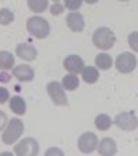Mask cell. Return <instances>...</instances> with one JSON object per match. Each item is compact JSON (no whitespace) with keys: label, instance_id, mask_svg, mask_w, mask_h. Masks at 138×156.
<instances>
[{"label":"cell","instance_id":"obj_31","mask_svg":"<svg viewBox=\"0 0 138 156\" xmlns=\"http://www.w3.org/2000/svg\"><path fill=\"white\" fill-rule=\"evenodd\" d=\"M118 2H129V0H118Z\"/></svg>","mask_w":138,"mask_h":156},{"label":"cell","instance_id":"obj_1","mask_svg":"<svg viewBox=\"0 0 138 156\" xmlns=\"http://www.w3.org/2000/svg\"><path fill=\"white\" fill-rule=\"evenodd\" d=\"M27 29L33 37L36 39H44L50 35V24L47 20H44L43 17H30L27 22Z\"/></svg>","mask_w":138,"mask_h":156},{"label":"cell","instance_id":"obj_23","mask_svg":"<svg viewBox=\"0 0 138 156\" xmlns=\"http://www.w3.org/2000/svg\"><path fill=\"white\" fill-rule=\"evenodd\" d=\"M129 46L131 47V50L138 53V32H133L129 35Z\"/></svg>","mask_w":138,"mask_h":156},{"label":"cell","instance_id":"obj_21","mask_svg":"<svg viewBox=\"0 0 138 156\" xmlns=\"http://www.w3.org/2000/svg\"><path fill=\"white\" fill-rule=\"evenodd\" d=\"M14 21V12L9 9H2L0 10V24L2 25H9Z\"/></svg>","mask_w":138,"mask_h":156},{"label":"cell","instance_id":"obj_28","mask_svg":"<svg viewBox=\"0 0 138 156\" xmlns=\"http://www.w3.org/2000/svg\"><path fill=\"white\" fill-rule=\"evenodd\" d=\"M0 82H2V83H7V82H10V75L3 73V72H2V75H0Z\"/></svg>","mask_w":138,"mask_h":156},{"label":"cell","instance_id":"obj_15","mask_svg":"<svg viewBox=\"0 0 138 156\" xmlns=\"http://www.w3.org/2000/svg\"><path fill=\"white\" fill-rule=\"evenodd\" d=\"M82 77L86 83L94 84V83L100 79V73H98L97 68H94V66H84L82 71Z\"/></svg>","mask_w":138,"mask_h":156},{"label":"cell","instance_id":"obj_8","mask_svg":"<svg viewBox=\"0 0 138 156\" xmlns=\"http://www.w3.org/2000/svg\"><path fill=\"white\" fill-rule=\"evenodd\" d=\"M77 147H79V151L83 153H91L94 152L98 147V140H97V136L94 133H84L82 134L77 141Z\"/></svg>","mask_w":138,"mask_h":156},{"label":"cell","instance_id":"obj_9","mask_svg":"<svg viewBox=\"0 0 138 156\" xmlns=\"http://www.w3.org/2000/svg\"><path fill=\"white\" fill-rule=\"evenodd\" d=\"M64 68L66 69L69 73H82L83 68H84V61H83L82 57L79 55H68L64 59Z\"/></svg>","mask_w":138,"mask_h":156},{"label":"cell","instance_id":"obj_20","mask_svg":"<svg viewBox=\"0 0 138 156\" xmlns=\"http://www.w3.org/2000/svg\"><path fill=\"white\" fill-rule=\"evenodd\" d=\"M28 7L33 12H44L48 7V0H28Z\"/></svg>","mask_w":138,"mask_h":156},{"label":"cell","instance_id":"obj_2","mask_svg":"<svg viewBox=\"0 0 138 156\" xmlns=\"http://www.w3.org/2000/svg\"><path fill=\"white\" fill-rule=\"evenodd\" d=\"M116 37H115V33L112 32L109 28L101 27L93 35V43L97 48L100 50H111L113 47Z\"/></svg>","mask_w":138,"mask_h":156},{"label":"cell","instance_id":"obj_14","mask_svg":"<svg viewBox=\"0 0 138 156\" xmlns=\"http://www.w3.org/2000/svg\"><path fill=\"white\" fill-rule=\"evenodd\" d=\"M10 109L15 115H25V112H27V102H25V100L22 97L15 95V97L10 98Z\"/></svg>","mask_w":138,"mask_h":156},{"label":"cell","instance_id":"obj_4","mask_svg":"<svg viewBox=\"0 0 138 156\" xmlns=\"http://www.w3.org/2000/svg\"><path fill=\"white\" fill-rule=\"evenodd\" d=\"M14 153L18 156H35L39 153V142L32 137H28L15 145Z\"/></svg>","mask_w":138,"mask_h":156},{"label":"cell","instance_id":"obj_13","mask_svg":"<svg viewBox=\"0 0 138 156\" xmlns=\"http://www.w3.org/2000/svg\"><path fill=\"white\" fill-rule=\"evenodd\" d=\"M98 153L102 156H112L118 152V145L112 138H102L98 144Z\"/></svg>","mask_w":138,"mask_h":156},{"label":"cell","instance_id":"obj_12","mask_svg":"<svg viewBox=\"0 0 138 156\" xmlns=\"http://www.w3.org/2000/svg\"><path fill=\"white\" fill-rule=\"evenodd\" d=\"M66 25L72 32H82L84 29V18L80 12H69L66 17Z\"/></svg>","mask_w":138,"mask_h":156},{"label":"cell","instance_id":"obj_30","mask_svg":"<svg viewBox=\"0 0 138 156\" xmlns=\"http://www.w3.org/2000/svg\"><path fill=\"white\" fill-rule=\"evenodd\" d=\"M53 2H55V3H59V2H61V0H53Z\"/></svg>","mask_w":138,"mask_h":156},{"label":"cell","instance_id":"obj_18","mask_svg":"<svg viewBox=\"0 0 138 156\" xmlns=\"http://www.w3.org/2000/svg\"><path fill=\"white\" fill-rule=\"evenodd\" d=\"M14 66V55L9 51H0V69L7 71Z\"/></svg>","mask_w":138,"mask_h":156},{"label":"cell","instance_id":"obj_22","mask_svg":"<svg viewBox=\"0 0 138 156\" xmlns=\"http://www.w3.org/2000/svg\"><path fill=\"white\" fill-rule=\"evenodd\" d=\"M83 0H65V7L71 11H76L82 7Z\"/></svg>","mask_w":138,"mask_h":156},{"label":"cell","instance_id":"obj_25","mask_svg":"<svg viewBox=\"0 0 138 156\" xmlns=\"http://www.w3.org/2000/svg\"><path fill=\"white\" fill-rule=\"evenodd\" d=\"M7 101H10V93L7 88L0 87V104H6Z\"/></svg>","mask_w":138,"mask_h":156},{"label":"cell","instance_id":"obj_6","mask_svg":"<svg viewBox=\"0 0 138 156\" xmlns=\"http://www.w3.org/2000/svg\"><path fill=\"white\" fill-rule=\"evenodd\" d=\"M115 124L122 130L133 131V130H135L138 127V119L134 112H122L119 115H116Z\"/></svg>","mask_w":138,"mask_h":156},{"label":"cell","instance_id":"obj_3","mask_svg":"<svg viewBox=\"0 0 138 156\" xmlns=\"http://www.w3.org/2000/svg\"><path fill=\"white\" fill-rule=\"evenodd\" d=\"M24 133V123L21 119H11L2 134V141L6 145H12Z\"/></svg>","mask_w":138,"mask_h":156},{"label":"cell","instance_id":"obj_5","mask_svg":"<svg viewBox=\"0 0 138 156\" xmlns=\"http://www.w3.org/2000/svg\"><path fill=\"white\" fill-rule=\"evenodd\" d=\"M115 65L120 73H130L137 66V58L133 53H122L120 55H118Z\"/></svg>","mask_w":138,"mask_h":156},{"label":"cell","instance_id":"obj_11","mask_svg":"<svg viewBox=\"0 0 138 156\" xmlns=\"http://www.w3.org/2000/svg\"><path fill=\"white\" fill-rule=\"evenodd\" d=\"M15 54H17V57L25 59V61H35L36 57H37V50L33 47L32 44L22 43V44H18L17 46Z\"/></svg>","mask_w":138,"mask_h":156},{"label":"cell","instance_id":"obj_26","mask_svg":"<svg viewBox=\"0 0 138 156\" xmlns=\"http://www.w3.org/2000/svg\"><path fill=\"white\" fill-rule=\"evenodd\" d=\"M9 123V119H7V115L0 109V131H3V129L7 126Z\"/></svg>","mask_w":138,"mask_h":156},{"label":"cell","instance_id":"obj_16","mask_svg":"<svg viewBox=\"0 0 138 156\" xmlns=\"http://www.w3.org/2000/svg\"><path fill=\"white\" fill-rule=\"evenodd\" d=\"M62 87H64V90H69V91L76 90L79 87V77L75 73H68L62 79Z\"/></svg>","mask_w":138,"mask_h":156},{"label":"cell","instance_id":"obj_24","mask_svg":"<svg viewBox=\"0 0 138 156\" xmlns=\"http://www.w3.org/2000/svg\"><path fill=\"white\" fill-rule=\"evenodd\" d=\"M64 9H65V7L62 6L61 3H54L53 6L50 7V14L54 15V17H57V15H61L62 12H64Z\"/></svg>","mask_w":138,"mask_h":156},{"label":"cell","instance_id":"obj_10","mask_svg":"<svg viewBox=\"0 0 138 156\" xmlns=\"http://www.w3.org/2000/svg\"><path fill=\"white\" fill-rule=\"evenodd\" d=\"M12 75L14 77H17L19 82H32L35 77V71L32 69V66L25 64H21L15 68H12Z\"/></svg>","mask_w":138,"mask_h":156},{"label":"cell","instance_id":"obj_7","mask_svg":"<svg viewBox=\"0 0 138 156\" xmlns=\"http://www.w3.org/2000/svg\"><path fill=\"white\" fill-rule=\"evenodd\" d=\"M47 93H48V95H50L51 101H53L55 105H62V106L68 105V98H66V95H65L64 87H62V84H59L58 82L48 83Z\"/></svg>","mask_w":138,"mask_h":156},{"label":"cell","instance_id":"obj_27","mask_svg":"<svg viewBox=\"0 0 138 156\" xmlns=\"http://www.w3.org/2000/svg\"><path fill=\"white\" fill-rule=\"evenodd\" d=\"M51 155H59V156H62V155H64V152H62L61 149H58V148H51V149L46 151V156H51Z\"/></svg>","mask_w":138,"mask_h":156},{"label":"cell","instance_id":"obj_19","mask_svg":"<svg viewBox=\"0 0 138 156\" xmlns=\"http://www.w3.org/2000/svg\"><path fill=\"white\" fill-rule=\"evenodd\" d=\"M94 124H95V127H97L98 130H101V131H105V130L111 129L112 119L109 118L106 113H101V115H98L97 118H95Z\"/></svg>","mask_w":138,"mask_h":156},{"label":"cell","instance_id":"obj_17","mask_svg":"<svg viewBox=\"0 0 138 156\" xmlns=\"http://www.w3.org/2000/svg\"><path fill=\"white\" fill-rule=\"evenodd\" d=\"M112 64H113V61H112V57L109 54L101 53L95 57V65H97V68L102 69V71H108L112 66Z\"/></svg>","mask_w":138,"mask_h":156},{"label":"cell","instance_id":"obj_29","mask_svg":"<svg viewBox=\"0 0 138 156\" xmlns=\"http://www.w3.org/2000/svg\"><path fill=\"white\" fill-rule=\"evenodd\" d=\"M83 2H86V3H88V4H95L97 2H100V0H83Z\"/></svg>","mask_w":138,"mask_h":156}]
</instances>
